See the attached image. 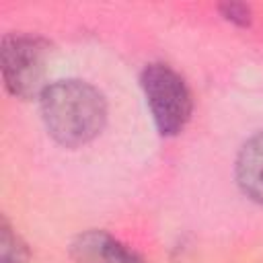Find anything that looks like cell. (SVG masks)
<instances>
[{
	"label": "cell",
	"mask_w": 263,
	"mask_h": 263,
	"mask_svg": "<svg viewBox=\"0 0 263 263\" xmlns=\"http://www.w3.org/2000/svg\"><path fill=\"white\" fill-rule=\"evenodd\" d=\"M39 105L49 136L66 148L88 144L107 121L105 97L92 84L76 78L47 84Z\"/></svg>",
	"instance_id": "obj_1"
},
{
	"label": "cell",
	"mask_w": 263,
	"mask_h": 263,
	"mask_svg": "<svg viewBox=\"0 0 263 263\" xmlns=\"http://www.w3.org/2000/svg\"><path fill=\"white\" fill-rule=\"evenodd\" d=\"M49 43L29 33H8L2 37L0 60L6 90L16 99L41 97L45 90Z\"/></svg>",
	"instance_id": "obj_2"
},
{
	"label": "cell",
	"mask_w": 263,
	"mask_h": 263,
	"mask_svg": "<svg viewBox=\"0 0 263 263\" xmlns=\"http://www.w3.org/2000/svg\"><path fill=\"white\" fill-rule=\"evenodd\" d=\"M140 82L156 129L162 136H177L193 111L191 92L181 74L166 64L154 62L142 70Z\"/></svg>",
	"instance_id": "obj_3"
},
{
	"label": "cell",
	"mask_w": 263,
	"mask_h": 263,
	"mask_svg": "<svg viewBox=\"0 0 263 263\" xmlns=\"http://www.w3.org/2000/svg\"><path fill=\"white\" fill-rule=\"evenodd\" d=\"M70 255L76 263H146L142 255L127 249L105 230H86L70 245Z\"/></svg>",
	"instance_id": "obj_4"
},
{
	"label": "cell",
	"mask_w": 263,
	"mask_h": 263,
	"mask_svg": "<svg viewBox=\"0 0 263 263\" xmlns=\"http://www.w3.org/2000/svg\"><path fill=\"white\" fill-rule=\"evenodd\" d=\"M236 183L240 191L257 203H263V132L245 142L236 156Z\"/></svg>",
	"instance_id": "obj_5"
},
{
	"label": "cell",
	"mask_w": 263,
	"mask_h": 263,
	"mask_svg": "<svg viewBox=\"0 0 263 263\" xmlns=\"http://www.w3.org/2000/svg\"><path fill=\"white\" fill-rule=\"evenodd\" d=\"M29 259V249L21 236L10 228L6 220L0 224V263H25Z\"/></svg>",
	"instance_id": "obj_6"
},
{
	"label": "cell",
	"mask_w": 263,
	"mask_h": 263,
	"mask_svg": "<svg viewBox=\"0 0 263 263\" xmlns=\"http://www.w3.org/2000/svg\"><path fill=\"white\" fill-rule=\"evenodd\" d=\"M220 12H222V16L226 21H230V23H234L238 27H249L251 25L253 12L242 2H224V4H220Z\"/></svg>",
	"instance_id": "obj_7"
}]
</instances>
